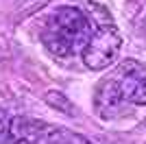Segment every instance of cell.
<instances>
[{
  "mask_svg": "<svg viewBox=\"0 0 146 144\" xmlns=\"http://www.w3.org/2000/svg\"><path fill=\"white\" fill-rule=\"evenodd\" d=\"M87 26H90V22H87V18L83 15V11H79L76 7H61V9H57L55 18L50 20L46 31L55 33L61 39H66V42L74 48L76 42L90 31Z\"/></svg>",
  "mask_w": 146,
  "mask_h": 144,
  "instance_id": "2",
  "label": "cell"
},
{
  "mask_svg": "<svg viewBox=\"0 0 146 144\" xmlns=\"http://www.w3.org/2000/svg\"><path fill=\"white\" fill-rule=\"evenodd\" d=\"M48 144H96V142H92L83 133L70 131L63 127H55L48 131Z\"/></svg>",
  "mask_w": 146,
  "mask_h": 144,
  "instance_id": "6",
  "label": "cell"
},
{
  "mask_svg": "<svg viewBox=\"0 0 146 144\" xmlns=\"http://www.w3.org/2000/svg\"><path fill=\"white\" fill-rule=\"evenodd\" d=\"M11 144H29V142H22V140H13Z\"/></svg>",
  "mask_w": 146,
  "mask_h": 144,
  "instance_id": "9",
  "label": "cell"
},
{
  "mask_svg": "<svg viewBox=\"0 0 146 144\" xmlns=\"http://www.w3.org/2000/svg\"><path fill=\"white\" fill-rule=\"evenodd\" d=\"M113 79L118 81L124 98L135 105H146V66L137 63L135 59H127L120 63Z\"/></svg>",
  "mask_w": 146,
  "mask_h": 144,
  "instance_id": "3",
  "label": "cell"
},
{
  "mask_svg": "<svg viewBox=\"0 0 146 144\" xmlns=\"http://www.w3.org/2000/svg\"><path fill=\"white\" fill-rule=\"evenodd\" d=\"M122 103H124V94H122L120 85L113 77L100 81V85L96 87V94H94V107H96V114L100 118H113V116L120 111Z\"/></svg>",
  "mask_w": 146,
  "mask_h": 144,
  "instance_id": "4",
  "label": "cell"
},
{
  "mask_svg": "<svg viewBox=\"0 0 146 144\" xmlns=\"http://www.w3.org/2000/svg\"><path fill=\"white\" fill-rule=\"evenodd\" d=\"M122 35L113 24H103L94 31V35L85 42L83 61L90 70H105L120 55Z\"/></svg>",
  "mask_w": 146,
  "mask_h": 144,
  "instance_id": "1",
  "label": "cell"
},
{
  "mask_svg": "<svg viewBox=\"0 0 146 144\" xmlns=\"http://www.w3.org/2000/svg\"><path fill=\"white\" fill-rule=\"evenodd\" d=\"M9 131L15 140H22V142H35V140L42 138L44 131H48V125L42 122V120L35 118H26V116H15V118L9 122Z\"/></svg>",
  "mask_w": 146,
  "mask_h": 144,
  "instance_id": "5",
  "label": "cell"
},
{
  "mask_svg": "<svg viewBox=\"0 0 146 144\" xmlns=\"http://www.w3.org/2000/svg\"><path fill=\"white\" fill-rule=\"evenodd\" d=\"M44 101H46V105L52 109H57V111H61V114H68L72 116L76 109H74V105L70 103V98H68L66 94H61L59 90H50L44 94Z\"/></svg>",
  "mask_w": 146,
  "mask_h": 144,
  "instance_id": "7",
  "label": "cell"
},
{
  "mask_svg": "<svg viewBox=\"0 0 146 144\" xmlns=\"http://www.w3.org/2000/svg\"><path fill=\"white\" fill-rule=\"evenodd\" d=\"M9 135H11V131H9V122H7L5 116L0 114V144L9 142Z\"/></svg>",
  "mask_w": 146,
  "mask_h": 144,
  "instance_id": "8",
  "label": "cell"
}]
</instances>
